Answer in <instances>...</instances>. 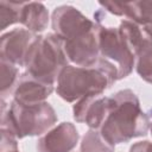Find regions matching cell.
<instances>
[{
  "instance_id": "6da1fadb",
  "label": "cell",
  "mask_w": 152,
  "mask_h": 152,
  "mask_svg": "<svg viewBox=\"0 0 152 152\" xmlns=\"http://www.w3.org/2000/svg\"><path fill=\"white\" fill-rule=\"evenodd\" d=\"M150 129L147 114L140 108V101L131 89H124L110 96V109L100 128L101 135L112 145L127 142L144 137Z\"/></svg>"
},
{
  "instance_id": "7a4b0ae2",
  "label": "cell",
  "mask_w": 152,
  "mask_h": 152,
  "mask_svg": "<svg viewBox=\"0 0 152 152\" xmlns=\"http://www.w3.org/2000/svg\"><path fill=\"white\" fill-rule=\"evenodd\" d=\"M118 81L116 68L107 59L100 57L91 66L66 65L57 78L56 91L66 102L101 95Z\"/></svg>"
},
{
  "instance_id": "3957f363",
  "label": "cell",
  "mask_w": 152,
  "mask_h": 152,
  "mask_svg": "<svg viewBox=\"0 0 152 152\" xmlns=\"http://www.w3.org/2000/svg\"><path fill=\"white\" fill-rule=\"evenodd\" d=\"M57 122V114L48 102L37 104H23L17 101L7 107L1 100L0 128L11 131L17 138L36 137L48 132Z\"/></svg>"
},
{
  "instance_id": "277c9868",
  "label": "cell",
  "mask_w": 152,
  "mask_h": 152,
  "mask_svg": "<svg viewBox=\"0 0 152 152\" xmlns=\"http://www.w3.org/2000/svg\"><path fill=\"white\" fill-rule=\"evenodd\" d=\"M66 65H69V59L64 51V43L55 33L39 36L25 59L26 71L50 84L57 82L59 74Z\"/></svg>"
},
{
  "instance_id": "5b68a950",
  "label": "cell",
  "mask_w": 152,
  "mask_h": 152,
  "mask_svg": "<svg viewBox=\"0 0 152 152\" xmlns=\"http://www.w3.org/2000/svg\"><path fill=\"white\" fill-rule=\"evenodd\" d=\"M100 57L109 61L118 70V80L127 77L135 65V58L118 27L100 26Z\"/></svg>"
},
{
  "instance_id": "8992f818",
  "label": "cell",
  "mask_w": 152,
  "mask_h": 152,
  "mask_svg": "<svg viewBox=\"0 0 152 152\" xmlns=\"http://www.w3.org/2000/svg\"><path fill=\"white\" fill-rule=\"evenodd\" d=\"M51 25L55 34L63 42H68L90 32L96 26V23L87 18L76 7L62 5L53 10Z\"/></svg>"
},
{
  "instance_id": "52a82bcc",
  "label": "cell",
  "mask_w": 152,
  "mask_h": 152,
  "mask_svg": "<svg viewBox=\"0 0 152 152\" xmlns=\"http://www.w3.org/2000/svg\"><path fill=\"white\" fill-rule=\"evenodd\" d=\"M39 36L27 28H14L0 38V58L17 66H25L26 56Z\"/></svg>"
},
{
  "instance_id": "ba28073f",
  "label": "cell",
  "mask_w": 152,
  "mask_h": 152,
  "mask_svg": "<svg viewBox=\"0 0 152 152\" xmlns=\"http://www.w3.org/2000/svg\"><path fill=\"white\" fill-rule=\"evenodd\" d=\"M100 24L88 33L64 43V51L69 62L76 66H91L100 58L99 33Z\"/></svg>"
},
{
  "instance_id": "9c48e42d",
  "label": "cell",
  "mask_w": 152,
  "mask_h": 152,
  "mask_svg": "<svg viewBox=\"0 0 152 152\" xmlns=\"http://www.w3.org/2000/svg\"><path fill=\"white\" fill-rule=\"evenodd\" d=\"M110 109V97L104 95H93L78 100L74 107V119L86 124L90 129H100Z\"/></svg>"
},
{
  "instance_id": "30bf717a",
  "label": "cell",
  "mask_w": 152,
  "mask_h": 152,
  "mask_svg": "<svg viewBox=\"0 0 152 152\" xmlns=\"http://www.w3.org/2000/svg\"><path fill=\"white\" fill-rule=\"evenodd\" d=\"M80 139L77 128L71 122H62L42 135L36 145L37 152H71Z\"/></svg>"
},
{
  "instance_id": "8fae6325",
  "label": "cell",
  "mask_w": 152,
  "mask_h": 152,
  "mask_svg": "<svg viewBox=\"0 0 152 152\" xmlns=\"http://www.w3.org/2000/svg\"><path fill=\"white\" fill-rule=\"evenodd\" d=\"M53 86L55 84L43 82L25 71L14 88L13 100L23 104H37L45 102V100L52 94L55 89Z\"/></svg>"
},
{
  "instance_id": "7c38bea8",
  "label": "cell",
  "mask_w": 152,
  "mask_h": 152,
  "mask_svg": "<svg viewBox=\"0 0 152 152\" xmlns=\"http://www.w3.org/2000/svg\"><path fill=\"white\" fill-rule=\"evenodd\" d=\"M118 28L133 52L134 58L140 51L152 48V24H138L129 19H124Z\"/></svg>"
},
{
  "instance_id": "4fadbf2b",
  "label": "cell",
  "mask_w": 152,
  "mask_h": 152,
  "mask_svg": "<svg viewBox=\"0 0 152 152\" xmlns=\"http://www.w3.org/2000/svg\"><path fill=\"white\" fill-rule=\"evenodd\" d=\"M19 24L33 33L43 32L49 24V12L42 2H23Z\"/></svg>"
},
{
  "instance_id": "5bb4252c",
  "label": "cell",
  "mask_w": 152,
  "mask_h": 152,
  "mask_svg": "<svg viewBox=\"0 0 152 152\" xmlns=\"http://www.w3.org/2000/svg\"><path fill=\"white\" fill-rule=\"evenodd\" d=\"M120 17L125 15L138 24H152V1L119 2Z\"/></svg>"
},
{
  "instance_id": "9a60e30c",
  "label": "cell",
  "mask_w": 152,
  "mask_h": 152,
  "mask_svg": "<svg viewBox=\"0 0 152 152\" xmlns=\"http://www.w3.org/2000/svg\"><path fill=\"white\" fill-rule=\"evenodd\" d=\"M115 146L109 144L100 132L89 129L82 138L81 152H114Z\"/></svg>"
},
{
  "instance_id": "2e32d148",
  "label": "cell",
  "mask_w": 152,
  "mask_h": 152,
  "mask_svg": "<svg viewBox=\"0 0 152 152\" xmlns=\"http://www.w3.org/2000/svg\"><path fill=\"white\" fill-rule=\"evenodd\" d=\"M18 74H19V69H18L17 65L0 58V76H1L0 93H1V100H5L6 96L12 91L13 87L17 86V83L19 81L18 80Z\"/></svg>"
},
{
  "instance_id": "e0dca14e",
  "label": "cell",
  "mask_w": 152,
  "mask_h": 152,
  "mask_svg": "<svg viewBox=\"0 0 152 152\" xmlns=\"http://www.w3.org/2000/svg\"><path fill=\"white\" fill-rule=\"evenodd\" d=\"M24 1H0V30L4 31L8 26L19 23L20 10Z\"/></svg>"
},
{
  "instance_id": "ac0fdd59",
  "label": "cell",
  "mask_w": 152,
  "mask_h": 152,
  "mask_svg": "<svg viewBox=\"0 0 152 152\" xmlns=\"http://www.w3.org/2000/svg\"><path fill=\"white\" fill-rule=\"evenodd\" d=\"M135 70L146 82L152 84V48L145 49L135 55Z\"/></svg>"
},
{
  "instance_id": "d6986e66",
  "label": "cell",
  "mask_w": 152,
  "mask_h": 152,
  "mask_svg": "<svg viewBox=\"0 0 152 152\" xmlns=\"http://www.w3.org/2000/svg\"><path fill=\"white\" fill-rule=\"evenodd\" d=\"M1 133V152H19L18 151V144H17V137L8 129L0 128Z\"/></svg>"
},
{
  "instance_id": "ffe728a7",
  "label": "cell",
  "mask_w": 152,
  "mask_h": 152,
  "mask_svg": "<svg viewBox=\"0 0 152 152\" xmlns=\"http://www.w3.org/2000/svg\"><path fill=\"white\" fill-rule=\"evenodd\" d=\"M129 152H152V142L148 140L138 141L129 147Z\"/></svg>"
},
{
  "instance_id": "44dd1931",
  "label": "cell",
  "mask_w": 152,
  "mask_h": 152,
  "mask_svg": "<svg viewBox=\"0 0 152 152\" xmlns=\"http://www.w3.org/2000/svg\"><path fill=\"white\" fill-rule=\"evenodd\" d=\"M146 114H147L148 122H150V132H151V134H152V108H150L148 112H147Z\"/></svg>"
}]
</instances>
